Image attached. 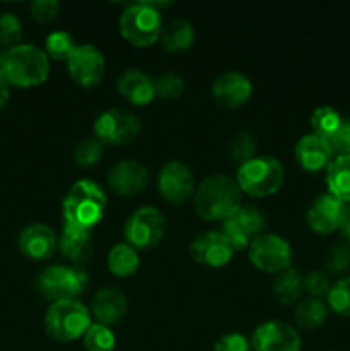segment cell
Wrapping results in <instances>:
<instances>
[{"mask_svg":"<svg viewBox=\"0 0 350 351\" xmlns=\"http://www.w3.org/2000/svg\"><path fill=\"white\" fill-rule=\"evenodd\" d=\"M106 213V194L91 180H79L72 185L62 202L64 228L91 232Z\"/></svg>","mask_w":350,"mask_h":351,"instance_id":"1","label":"cell"},{"mask_svg":"<svg viewBox=\"0 0 350 351\" xmlns=\"http://www.w3.org/2000/svg\"><path fill=\"white\" fill-rule=\"evenodd\" d=\"M242 206V191L226 175L216 173L205 178L194 191V208L206 221H225Z\"/></svg>","mask_w":350,"mask_h":351,"instance_id":"2","label":"cell"},{"mask_svg":"<svg viewBox=\"0 0 350 351\" xmlns=\"http://www.w3.org/2000/svg\"><path fill=\"white\" fill-rule=\"evenodd\" d=\"M0 72L10 86L36 88L48 79L50 60L41 48L21 43L3 51Z\"/></svg>","mask_w":350,"mask_h":351,"instance_id":"3","label":"cell"},{"mask_svg":"<svg viewBox=\"0 0 350 351\" xmlns=\"http://www.w3.org/2000/svg\"><path fill=\"white\" fill-rule=\"evenodd\" d=\"M283 165L271 156H254L237 170V185L250 197H268L283 185Z\"/></svg>","mask_w":350,"mask_h":351,"instance_id":"4","label":"cell"},{"mask_svg":"<svg viewBox=\"0 0 350 351\" xmlns=\"http://www.w3.org/2000/svg\"><path fill=\"white\" fill-rule=\"evenodd\" d=\"M91 326V314L79 300L55 302L45 314V331L58 343L82 338Z\"/></svg>","mask_w":350,"mask_h":351,"instance_id":"5","label":"cell"},{"mask_svg":"<svg viewBox=\"0 0 350 351\" xmlns=\"http://www.w3.org/2000/svg\"><path fill=\"white\" fill-rule=\"evenodd\" d=\"M89 278L84 267L78 266H50L40 273L36 288L47 300H78L88 288Z\"/></svg>","mask_w":350,"mask_h":351,"instance_id":"6","label":"cell"},{"mask_svg":"<svg viewBox=\"0 0 350 351\" xmlns=\"http://www.w3.org/2000/svg\"><path fill=\"white\" fill-rule=\"evenodd\" d=\"M119 26L124 40L139 48L151 47L160 40L163 29L160 10L151 7L150 2L130 3L120 16Z\"/></svg>","mask_w":350,"mask_h":351,"instance_id":"7","label":"cell"},{"mask_svg":"<svg viewBox=\"0 0 350 351\" xmlns=\"http://www.w3.org/2000/svg\"><path fill=\"white\" fill-rule=\"evenodd\" d=\"M165 230H167V221H165L163 213L158 211L156 208L146 206L134 211L127 218L124 235L130 247L136 250H146L153 249L163 240Z\"/></svg>","mask_w":350,"mask_h":351,"instance_id":"8","label":"cell"},{"mask_svg":"<svg viewBox=\"0 0 350 351\" xmlns=\"http://www.w3.org/2000/svg\"><path fill=\"white\" fill-rule=\"evenodd\" d=\"M249 259L263 273L280 274L290 267L292 247L280 235L263 233L249 245Z\"/></svg>","mask_w":350,"mask_h":351,"instance_id":"9","label":"cell"},{"mask_svg":"<svg viewBox=\"0 0 350 351\" xmlns=\"http://www.w3.org/2000/svg\"><path fill=\"white\" fill-rule=\"evenodd\" d=\"M139 132V117L127 110H106L95 120V137L108 146H124L132 143Z\"/></svg>","mask_w":350,"mask_h":351,"instance_id":"10","label":"cell"},{"mask_svg":"<svg viewBox=\"0 0 350 351\" xmlns=\"http://www.w3.org/2000/svg\"><path fill=\"white\" fill-rule=\"evenodd\" d=\"M266 228V216L256 206H240L239 211L222 225V233L226 237L233 250L249 249L253 240L263 235Z\"/></svg>","mask_w":350,"mask_h":351,"instance_id":"11","label":"cell"},{"mask_svg":"<svg viewBox=\"0 0 350 351\" xmlns=\"http://www.w3.org/2000/svg\"><path fill=\"white\" fill-rule=\"evenodd\" d=\"M69 74L75 84L82 88H95L103 81L106 62L102 51L93 45H78L67 60Z\"/></svg>","mask_w":350,"mask_h":351,"instance_id":"12","label":"cell"},{"mask_svg":"<svg viewBox=\"0 0 350 351\" xmlns=\"http://www.w3.org/2000/svg\"><path fill=\"white\" fill-rule=\"evenodd\" d=\"M158 191L170 204H184L194 195V175L182 161H168L158 173Z\"/></svg>","mask_w":350,"mask_h":351,"instance_id":"13","label":"cell"},{"mask_svg":"<svg viewBox=\"0 0 350 351\" xmlns=\"http://www.w3.org/2000/svg\"><path fill=\"white\" fill-rule=\"evenodd\" d=\"M189 252L199 266L218 269L232 261L235 250L223 233L205 232L192 240Z\"/></svg>","mask_w":350,"mask_h":351,"instance_id":"14","label":"cell"},{"mask_svg":"<svg viewBox=\"0 0 350 351\" xmlns=\"http://www.w3.org/2000/svg\"><path fill=\"white\" fill-rule=\"evenodd\" d=\"M250 346L254 351H301V336L287 322L268 321L253 332Z\"/></svg>","mask_w":350,"mask_h":351,"instance_id":"15","label":"cell"},{"mask_svg":"<svg viewBox=\"0 0 350 351\" xmlns=\"http://www.w3.org/2000/svg\"><path fill=\"white\" fill-rule=\"evenodd\" d=\"M108 187L117 195L130 197L144 189L150 184V171L143 163L136 160H122L113 165L108 170Z\"/></svg>","mask_w":350,"mask_h":351,"instance_id":"16","label":"cell"},{"mask_svg":"<svg viewBox=\"0 0 350 351\" xmlns=\"http://www.w3.org/2000/svg\"><path fill=\"white\" fill-rule=\"evenodd\" d=\"M211 95L223 108L237 110L249 101L253 95V84L247 75L230 71L215 79L211 86Z\"/></svg>","mask_w":350,"mask_h":351,"instance_id":"17","label":"cell"},{"mask_svg":"<svg viewBox=\"0 0 350 351\" xmlns=\"http://www.w3.org/2000/svg\"><path fill=\"white\" fill-rule=\"evenodd\" d=\"M343 209L345 204L333 197L331 194H321L311 202L307 213H305V219L312 232L319 233V235H328L335 230L340 228L342 223Z\"/></svg>","mask_w":350,"mask_h":351,"instance_id":"18","label":"cell"},{"mask_svg":"<svg viewBox=\"0 0 350 351\" xmlns=\"http://www.w3.org/2000/svg\"><path fill=\"white\" fill-rule=\"evenodd\" d=\"M333 154L335 151L329 141L312 132L302 136L295 144V160L301 168L312 173L328 168L333 161Z\"/></svg>","mask_w":350,"mask_h":351,"instance_id":"19","label":"cell"},{"mask_svg":"<svg viewBox=\"0 0 350 351\" xmlns=\"http://www.w3.org/2000/svg\"><path fill=\"white\" fill-rule=\"evenodd\" d=\"M17 245L23 256L31 261H45L54 256L55 249L58 247V240L55 232L47 225L41 223H33L21 230Z\"/></svg>","mask_w":350,"mask_h":351,"instance_id":"20","label":"cell"},{"mask_svg":"<svg viewBox=\"0 0 350 351\" xmlns=\"http://www.w3.org/2000/svg\"><path fill=\"white\" fill-rule=\"evenodd\" d=\"M117 88L127 101L136 106L148 105L156 96V86H154L153 79L137 69L124 71L117 81Z\"/></svg>","mask_w":350,"mask_h":351,"instance_id":"21","label":"cell"},{"mask_svg":"<svg viewBox=\"0 0 350 351\" xmlns=\"http://www.w3.org/2000/svg\"><path fill=\"white\" fill-rule=\"evenodd\" d=\"M127 314V297L113 287L102 288L93 300V315L103 326H113Z\"/></svg>","mask_w":350,"mask_h":351,"instance_id":"22","label":"cell"},{"mask_svg":"<svg viewBox=\"0 0 350 351\" xmlns=\"http://www.w3.org/2000/svg\"><path fill=\"white\" fill-rule=\"evenodd\" d=\"M58 250L67 261H71L72 266L82 267L91 259L95 247L89 232H79V230L64 228L58 239Z\"/></svg>","mask_w":350,"mask_h":351,"instance_id":"23","label":"cell"},{"mask_svg":"<svg viewBox=\"0 0 350 351\" xmlns=\"http://www.w3.org/2000/svg\"><path fill=\"white\" fill-rule=\"evenodd\" d=\"M326 187L328 194L350 204V154L333 158L331 165L326 168Z\"/></svg>","mask_w":350,"mask_h":351,"instance_id":"24","label":"cell"},{"mask_svg":"<svg viewBox=\"0 0 350 351\" xmlns=\"http://www.w3.org/2000/svg\"><path fill=\"white\" fill-rule=\"evenodd\" d=\"M160 38L165 50L170 53H182L192 47L196 34L191 23L184 19H174L163 26Z\"/></svg>","mask_w":350,"mask_h":351,"instance_id":"25","label":"cell"},{"mask_svg":"<svg viewBox=\"0 0 350 351\" xmlns=\"http://www.w3.org/2000/svg\"><path fill=\"white\" fill-rule=\"evenodd\" d=\"M328 319V307L321 298L307 297L295 307V324L304 331H314L321 328Z\"/></svg>","mask_w":350,"mask_h":351,"instance_id":"26","label":"cell"},{"mask_svg":"<svg viewBox=\"0 0 350 351\" xmlns=\"http://www.w3.org/2000/svg\"><path fill=\"white\" fill-rule=\"evenodd\" d=\"M302 291V276L294 267H288L275 278L273 297L280 305H294L301 298Z\"/></svg>","mask_w":350,"mask_h":351,"instance_id":"27","label":"cell"},{"mask_svg":"<svg viewBox=\"0 0 350 351\" xmlns=\"http://www.w3.org/2000/svg\"><path fill=\"white\" fill-rule=\"evenodd\" d=\"M108 269L110 273L119 278H129L136 274L139 267V254L129 243H117L108 252Z\"/></svg>","mask_w":350,"mask_h":351,"instance_id":"28","label":"cell"},{"mask_svg":"<svg viewBox=\"0 0 350 351\" xmlns=\"http://www.w3.org/2000/svg\"><path fill=\"white\" fill-rule=\"evenodd\" d=\"M343 119L333 106H318L311 115L312 134L321 136L325 139H331L333 134L342 125Z\"/></svg>","mask_w":350,"mask_h":351,"instance_id":"29","label":"cell"},{"mask_svg":"<svg viewBox=\"0 0 350 351\" xmlns=\"http://www.w3.org/2000/svg\"><path fill=\"white\" fill-rule=\"evenodd\" d=\"M78 48L74 38L67 31H54L45 40V53L54 60H69L74 50Z\"/></svg>","mask_w":350,"mask_h":351,"instance_id":"30","label":"cell"},{"mask_svg":"<svg viewBox=\"0 0 350 351\" xmlns=\"http://www.w3.org/2000/svg\"><path fill=\"white\" fill-rule=\"evenodd\" d=\"M84 348L86 351H113L115 350V336L106 326L103 324H91L86 331Z\"/></svg>","mask_w":350,"mask_h":351,"instance_id":"31","label":"cell"},{"mask_svg":"<svg viewBox=\"0 0 350 351\" xmlns=\"http://www.w3.org/2000/svg\"><path fill=\"white\" fill-rule=\"evenodd\" d=\"M256 149H257V141L250 132L235 134L233 139L230 141V146H229L230 158H232L237 165H244L249 160H253Z\"/></svg>","mask_w":350,"mask_h":351,"instance_id":"32","label":"cell"},{"mask_svg":"<svg viewBox=\"0 0 350 351\" xmlns=\"http://www.w3.org/2000/svg\"><path fill=\"white\" fill-rule=\"evenodd\" d=\"M103 146L105 144L100 139H96V137H86V139H82L74 149L75 163L84 168L98 165L100 160L103 158Z\"/></svg>","mask_w":350,"mask_h":351,"instance_id":"33","label":"cell"},{"mask_svg":"<svg viewBox=\"0 0 350 351\" xmlns=\"http://www.w3.org/2000/svg\"><path fill=\"white\" fill-rule=\"evenodd\" d=\"M328 305L335 314L350 317V276L342 278L329 288Z\"/></svg>","mask_w":350,"mask_h":351,"instance_id":"34","label":"cell"},{"mask_svg":"<svg viewBox=\"0 0 350 351\" xmlns=\"http://www.w3.org/2000/svg\"><path fill=\"white\" fill-rule=\"evenodd\" d=\"M23 40V24L17 16L10 12L0 14V45L17 47Z\"/></svg>","mask_w":350,"mask_h":351,"instance_id":"35","label":"cell"},{"mask_svg":"<svg viewBox=\"0 0 350 351\" xmlns=\"http://www.w3.org/2000/svg\"><path fill=\"white\" fill-rule=\"evenodd\" d=\"M154 86H156V96L163 99L178 98L185 89L184 79L178 74H174V72H167L161 77H158L154 81Z\"/></svg>","mask_w":350,"mask_h":351,"instance_id":"36","label":"cell"},{"mask_svg":"<svg viewBox=\"0 0 350 351\" xmlns=\"http://www.w3.org/2000/svg\"><path fill=\"white\" fill-rule=\"evenodd\" d=\"M302 287H304L305 293H309V297L321 298L325 295L328 297L331 283H329V278L325 273H321V271H311V273L305 274V278H302Z\"/></svg>","mask_w":350,"mask_h":351,"instance_id":"37","label":"cell"},{"mask_svg":"<svg viewBox=\"0 0 350 351\" xmlns=\"http://www.w3.org/2000/svg\"><path fill=\"white\" fill-rule=\"evenodd\" d=\"M326 267L329 273H345L350 267V247L333 245L326 254Z\"/></svg>","mask_w":350,"mask_h":351,"instance_id":"38","label":"cell"},{"mask_svg":"<svg viewBox=\"0 0 350 351\" xmlns=\"http://www.w3.org/2000/svg\"><path fill=\"white\" fill-rule=\"evenodd\" d=\"M30 10L33 19H36L38 23H50L57 17L60 3L57 0H34L31 2Z\"/></svg>","mask_w":350,"mask_h":351,"instance_id":"39","label":"cell"},{"mask_svg":"<svg viewBox=\"0 0 350 351\" xmlns=\"http://www.w3.org/2000/svg\"><path fill=\"white\" fill-rule=\"evenodd\" d=\"M250 341L240 332H229L223 335L218 341L215 343V351H250Z\"/></svg>","mask_w":350,"mask_h":351,"instance_id":"40","label":"cell"},{"mask_svg":"<svg viewBox=\"0 0 350 351\" xmlns=\"http://www.w3.org/2000/svg\"><path fill=\"white\" fill-rule=\"evenodd\" d=\"M333 151L338 153V156H349L350 154V119L343 120L333 137L329 139Z\"/></svg>","mask_w":350,"mask_h":351,"instance_id":"41","label":"cell"},{"mask_svg":"<svg viewBox=\"0 0 350 351\" xmlns=\"http://www.w3.org/2000/svg\"><path fill=\"white\" fill-rule=\"evenodd\" d=\"M340 235L345 240L347 245H350V204H345V209H343L342 223H340Z\"/></svg>","mask_w":350,"mask_h":351,"instance_id":"42","label":"cell"},{"mask_svg":"<svg viewBox=\"0 0 350 351\" xmlns=\"http://www.w3.org/2000/svg\"><path fill=\"white\" fill-rule=\"evenodd\" d=\"M9 88H10V84L5 81V77L2 75V72H0V112H2V110L7 106V103H9V98H10Z\"/></svg>","mask_w":350,"mask_h":351,"instance_id":"43","label":"cell"},{"mask_svg":"<svg viewBox=\"0 0 350 351\" xmlns=\"http://www.w3.org/2000/svg\"><path fill=\"white\" fill-rule=\"evenodd\" d=\"M2 55H3V53H2V51H0V64H2Z\"/></svg>","mask_w":350,"mask_h":351,"instance_id":"44","label":"cell"}]
</instances>
